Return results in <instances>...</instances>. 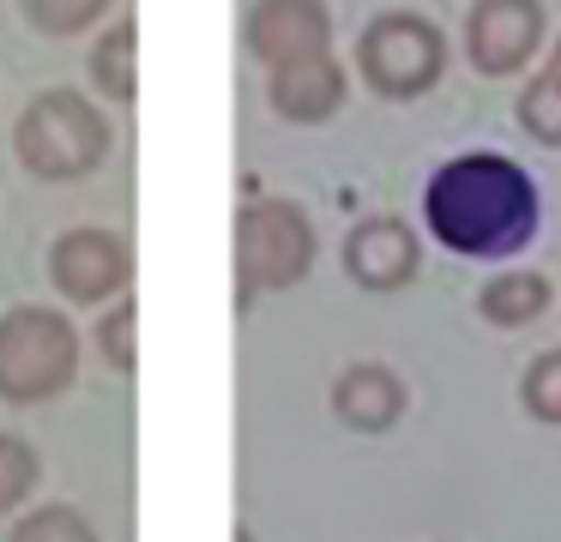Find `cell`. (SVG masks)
<instances>
[{"mask_svg": "<svg viewBox=\"0 0 561 542\" xmlns=\"http://www.w3.org/2000/svg\"><path fill=\"white\" fill-rule=\"evenodd\" d=\"M423 217L447 253L507 260L537 235V187L513 157L465 151L435 169V181L423 193Z\"/></svg>", "mask_w": 561, "mask_h": 542, "instance_id": "1", "label": "cell"}, {"mask_svg": "<svg viewBox=\"0 0 561 542\" xmlns=\"http://www.w3.org/2000/svg\"><path fill=\"white\" fill-rule=\"evenodd\" d=\"M13 151L37 181H79L110 157V120L79 91H43L19 115Z\"/></svg>", "mask_w": 561, "mask_h": 542, "instance_id": "2", "label": "cell"}, {"mask_svg": "<svg viewBox=\"0 0 561 542\" xmlns=\"http://www.w3.org/2000/svg\"><path fill=\"white\" fill-rule=\"evenodd\" d=\"M314 272V223L290 199H254L236 211V301L290 289Z\"/></svg>", "mask_w": 561, "mask_h": 542, "instance_id": "3", "label": "cell"}, {"mask_svg": "<svg viewBox=\"0 0 561 542\" xmlns=\"http://www.w3.org/2000/svg\"><path fill=\"white\" fill-rule=\"evenodd\" d=\"M79 373V332L55 308L0 313V397L7 404H49Z\"/></svg>", "mask_w": 561, "mask_h": 542, "instance_id": "4", "label": "cell"}, {"mask_svg": "<svg viewBox=\"0 0 561 542\" xmlns=\"http://www.w3.org/2000/svg\"><path fill=\"white\" fill-rule=\"evenodd\" d=\"M356 60L380 96H423L447 67V36L423 12H380L356 43Z\"/></svg>", "mask_w": 561, "mask_h": 542, "instance_id": "5", "label": "cell"}, {"mask_svg": "<svg viewBox=\"0 0 561 542\" xmlns=\"http://www.w3.org/2000/svg\"><path fill=\"white\" fill-rule=\"evenodd\" d=\"M49 277L67 301L79 308H98V301H115L134 277V253L115 229H67L49 247Z\"/></svg>", "mask_w": 561, "mask_h": 542, "instance_id": "6", "label": "cell"}, {"mask_svg": "<svg viewBox=\"0 0 561 542\" xmlns=\"http://www.w3.org/2000/svg\"><path fill=\"white\" fill-rule=\"evenodd\" d=\"M543 43V0H477L465 19V55L477 72L507 79Z\"/></svg>", "mask_w": 561, "mask_h": 542, "instance_id": "7", "label": "cell"}, {"mask_svg": "<svg viewBox=\"0 0 561 542\" xmlns=\"http://www.w3.org/2000/svg\"><path fill=\"white\" fill-rule=\"evenodd\" d=\"M242 36H248V55L278 67V60L314 55V48L332 43V12L327 0H254Z\"/></svg>", "mask_w": 561, "mask_h": 542, "instance_id": "8", "label": "cell"}, {"mask_svg": "<svg viewBox=\"0 0 561 542\" xmlns=\"http://www.w3.org/2000/svg\"><path fill=\"white\" fill-rule=\"evenodd\" d=\"M416 235L399 223V217H368V223L351 229L344 241V272L363 289H404L416 277Z\"/></svg>", "mask_w": 561, "mask_h": 542, "instance_id": "9", "label": "cell"}, {"mask_svg": "<svg viewBox=\"0 0 561 542\" xmlns=\"http://www.w3.org/2000/svg\"><path fill=\"white\" fill-rule=\"evenodd\" d=\"M344 103V67L332 60V48H314V55H296V60H278L272 67V108L284 120H332Z\"/></svg>", "mask_w": 561, "mask_h": 542, "instance_id": "10", "label": "cell"}, {"mask_svg": "<svg viewBox=\"0 0 561 542\" xmlns=\"http://www.w3.org/2000/svg\"><path fill=\"white\" fill-rule=\"evenodd\" d=\"M332 410L356 434H387L404 416V380L392 368H380V361H356L332 385Z\"/></svg>", "mask_w": 561, "mask_h": 542, "instance_id": "11", "label": "cell"}, {"mask_svg": "<svg viewBox=\"0 0 561 542\" xmlns=\"http://www.w3.org/2000/svg\"><path fill=\"white\" fill-rule=\"evenodd\" d=\"M477 308H483L489 325H531L537 313L549 308V284L537 272H507V277H495V284H483Z\"/></svg>", "mask_w": 561, "mask_h": 542, "instance_id": "12", "label": "cell"}, {"mask_svg": "<svg viewBox=\"0 0 561 542\" xmlns=\"http://www.w3.org/2000/svg\"><path fill=\"white\" fill-rule=\"evenodd\" d=\"M134 55H139V43H134V24H127V19L115 24V31L98 36V48H91V79H98L103 96H115V103H134V91H139Z\"/></svg>", "mask_w": 561, "mask_h": 542, "instance_id": "13", "label": "cell"}, {"mask_svg": "<svg viewBox=\"0 0 561 542\" xmlns=\"http://www.w3.org/2000/svg\"><path fill=\"white\" fill-rule=\"evenodd\" d=\"M7 542H103V537L91 530V518L79 506H37L7 530Z\"/></svg>", "mask_w": 561, "mask_h": 542, "instance_id": "14", "label": "cell"}, {"mask_svg": "<svg viewBox=\"0 0 561 542\" xmlns=\"http://www.w3.org/2000/svg\"><path fill=\"white\" fill-rule=\"evenodd\" d=\"M19 7H25V19L37 24L43 36H79L103 19L110 0H19Z\"/></svg>", "mask_w": 561, "mask_h": 542, "instance_id": "15", "label": "cell"}, {"mask_svg": "<svg viewBox=\"0 0 561 542\" xmlns=\"http://www.w3.org/2000/svg\"><path fill=\"white\" fill-rule=\"evenodd\" d=\"M519 127L543 145H561V84L537 72L531 84L519 91Z\"/></svg>", "mask_w": 561, "mask_h": 542, "instance_id": "16", "label": "cell"}, {"mask_svg": "<svg viewBox=\"0 0 561 542\" xmlns=\"http://www.w3.org/2000/svg\"><path fill=\"white\" fill-rule=\"evenodd\" d=\"M31 488H37V446L0 434V512H13Z\"/></svg>", "mask_w": 561, "mask_h": 542, "instance_id": "17", "label": "cell"}, {"mask_svg": "<svg viewBox=\"0 0 561 542\" xmlns=\"http://www.w3.org/2000/svg\"><path fill=\"white\" fill-rule=\"evenodd\" d=\"M519 397H525V410H531L537 422H556L561 428V349H543V356L525 368Z\"/></svg>", "mask_w": 561, "mask_h": 542, "instance_id": "18", "label": "cell"}, {"mask_svg": "<svg viewBox=\"0 0 561 542\" xmlns=\"http://www.w3.org/2000/svg\"><path fill=\"white\" fill-rule=\"evenodd\" d=\"M134 301L127 296H115V308L98 320V349H103V361L110 368H122V373H134V361H139V349H134Z\"/></svg>", "mask_w": 561, "mask_h": 542, "instance_id": "19", "label": "cell"}, {"mask_svg": "<svg viewBox=\"0 0 561 542\" xmlns=\"http://www.w3.org/2000/svg\"><path fill=\"white\" fill-rule=\"evenodd\" d=\"M543 79H556V84H561V43L549 48V67H543Z\"/></svg>", "mask_w": 561, "mask_h": 542, "instance_id": "20", "label": "cell"}, {"mask_svg": "<svg viewBox=\"0 0 561 542\" xmlns=\"http://www.w3.org/2000/svg\"><path fill=\"white\" fill-rule=\"evenodd\" d=\"M236 542H254V530H248V524H242V530H236Z\"/></svg>", "mask_w": 561, "mask_h": 542, "instance_id": "21", "label": "cell"}]
</instances>
